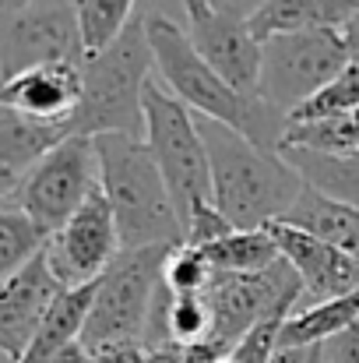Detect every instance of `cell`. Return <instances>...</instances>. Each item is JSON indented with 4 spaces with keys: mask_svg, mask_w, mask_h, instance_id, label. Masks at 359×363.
Segmentation results:
<instances>
[{
    "mask_svg": "<svg viewBox=\"0 0 359 363\" xmlns=\"http://www.w3.org/2000/svg\"><path fill=\"white\" fill-rule=\"evenodd\" d=\"M144 32L155 60L159 82L201 121H215L239 130L261 148L278 152L289 130V117L261 103L257 96L237 92L226 78H219L190 46L187 32L166 14H144Z\"/></svg>",
    "mask_w": 359,
    "mask_h": 363,
    "instance_id": "1",
    "label": "cell"
},
{
    "mask_svg": "<svg viewBox=\"0 0 359 363\" xmlns=\"http://www.w3.org/2000/svg\"><path fill=\"white\" fill-rule=\"evenodd\" d=\"M198 127L212 166V201L233 230H264L285 219L303 191V177L289 166V159L253 145L226 123L198 117Z\"/></svg>",
    "mask_w": 359,
    "mask_h": 363,
    "instance_id": "2",
    "label": "cell"
},
{
    "mask_svg": "<svg viewBox=\"0 0 359 363\" xmlns=\"http://www.w3.org/2000/svg\"><path fill=\"white\" fill-rule=\"evenodd\" d=\"M96 155H99V191L113 208L123 250L180 247L183 223L144 138L99 134Z\"/></svg>",
    "mask_w": 359,
    "mask_h": 363,
    "instance_id": "3",
    "label": "cell"
},
{
    "mask_svg": "<svg viewBox=\"0 0 359 363\" xmlns=\"http://www.w3.org/2000/svg\"><path fill=\"white\" fill-rule=\"evenodd\" d=\"M155 74L144 18H134L120 39L81 60V103L71 134H130L144 138V89Z\"/></svg>",
    "mask_w": 359,
    "mask_h": 363,
    "instance_id": "4",
    "label": "cell"
},
{
    "mask_svg": "<svg viewBox=\"0 0 359 363\" xmlns=\"http://www.w3.org/2000/svg\"><path fill=\"white\" fill-rule=\"evenodd\" d=\"M144 145L162 169V180L173 194L180 223L187 226L190 208L198 201H212L208 148H205L198 117L155 78L144 89Z\"/></svg>",
    "mask_w": 359,
    "mask_h": 363,
    "instance_id": "5",
    "label": "cell"
},
{
    "mask_svg": "<svg viewBox=\"0 0 359 363\" xmlns=\"http://www.w3.org/2000/svg\"><path fill=\"white\" fill-rule=\"evenodd\" d=\"M346 67H349V43L342 28H314V32L264 39L257 99L289 117Z\"/></svg>",
    "mask_w": 359,
    "mask_h": 363,
    "instance_id": "6",
    "label": "cell"
},
{
    "mask_svg": "<svg viewBox=\"0 0 359 363\" xmlns=\"http://www.w3.org/2000/svg\"><path fill=\"white\" fill-rule=\"evenodd\" d=\"M169 250L173 247L123 250L110 264V272L96 282L92 311L81 332L85 350H99L110 342H144L148 311L162 282V264Z\"/></svg>",
    "mask_w": 359,
    "mask_h": 363,
    "instance_id": "7",
    "label": "cell"
},
{
    "mask_svg": "<svg viewBox=\"0 0 359 363\" xmlns=\"http://www.w3.org/2000/svg\"><path fill=\"white\" fill-rule=\"evenodd\" d=\"M99 191L96 138L71 134L50 148L14 187V205L50 240L92 194Z\"/></svg>",
    "mask_w": 359,
    "mask_h": 363,
    "instance_id": "8",
    "label": "cell"
},
{
    "mask_svg": "<svg viewBox=\"0 0 359 363\" xmlns=\"http://www.w3.org/2000/svg\"><path fill=\"white\" fill-rule=\"evenodd\" d=\"M85 57L71 0H35L21 11H0V82L42 64H81Z\"/></svg>",
    "mask_w": 359,
    "mask_h": 363,
    "instance_id": "9",
    "label": "cell"
},
{
    "mask_svg": "<svg viewBox=\"0 0 359 363\" xmlns=\"http://www.w3.org/2000/svg\"><path fill=\"white\" fill-rule=\"evenodd\" d=\"M183 14L187 39L198 50V57L237 92L257 96L261 39L250 28V14L226 0H183Z\"/></svg>",
    "mask_w": 359,
    "mask_h": 363,
    "instance_id": "10",
    "label": "cell"
},
{
    "mask_svg": "<svg viewBox=\"0 0 359 363\" xmlns=\"http://www.w3.org/2000/svg\"><path fill=\"white\" fill-rule=\"evenodd\" d=\"M42 254H46V264H50V272L57 275V282L64 289L92 286L110 272V264L123 254V243H120L113 208L103 198V191H96L46 240Z\"/></svg>",
    "mask_w": 359,
    "mask_h": 363,
    "instance_id": "11",
    "label": "cell"
},
{
    "mask_svg": "<svg viewBox=\"0 0 359 363\" xmlns=\"http://www.w3.org/2000/svg\"><path fill=\"white\" fill-rule=\"evenodd\" d=\"M303 296V286L296 279V272L285 261H275L264 272H250V275H229V272H215L212 286H208V307H212V335L215 342H222L226 350H237V342L271 311L278 307L285 296Z\"/></svg>",
    "mask_w": 359,
    "mask_h": 363,
    "instance_id": "12",
    "label": "cell"
},
{
    "mask_svg": "<svg viewBox=\"0 0 359 363\" xmlns=\"http://www.w3.org/2000/svg\"><path fill=\"white\" fill-rule=\"evenodd\" d=\"M264 230L271 233L282 261L296 272L303 296L310 303H324V300H335V296H346V293L359 289V261L349 257L346 250L317 240V237H310V233H303L289 223H271Z\"/></svg>",
    "mask_w": 359,
    "mask_h": 363,
    "instance_id": "13",
    "label": "cell"
},
{
    "mask_svg": "<svg viewBox=\"0 0 359 363\" xmlns=\"http://www.w3.org/2000/svg\"><path fill=\"white\" fill-rule=\"evenodd\" d=\"M64 293L57 275L46 264V254H35L14 279L0 286V350L18 363L32 346L42 318L50 314L53 300Z\"/></svg>",
    "mask_w": 359,
    "mask_h": 363,
    "instance_id": "14",
    "label": "cell"
},
{
    "mask_svg": "<svg viewBox=\"0 0 359 363\" xmlns=\"http://www.w3.org/2000/svg\"><path fill=\"white\" fill-rule=\"evenodd\" d=\"M81 103V64H42L0 82V106L42 123H71Z\"/></svg>",
    "mask_w": 359,
    "mask_h": 363,
    "instance_id": "15",
    "label": "cell"
},
{
    "mask_svg": "<svg viewBox=\"0 0 359 363\" xmlns=\"http://www.w3.org/2000/svg\"><path fill=\"white\" fill-rule=\"evenodd\" d=\"M353 14H359L356 0H257L250 7V28L264 43L292 32L346 28Z\"/></svg>",
    "mask_w": 359,
    "mask_h": 363,
    "instance_id": "16",
    "label": "cell"
},
{
    "mask_svg": "<svg viewBox=\"0 0 359 363\" xmlns=\"http://www.w3.org/2000/svg\"><path fill=\"white\" fill-rule=\"evenodd\" d=\"M278 223H289V226L331 243V247L346 250L349 257L359 261V208L346 205V201H335V198L303 184L300 198L292 201V208Z\"/></svg>",
    "mask_w": 359,
    "mask_h": 363,
    "instance_id": "17",
    "label": "cell"
},
{
    "mask_svg": "<svg viewBox=\"0 0 359 363\" xmlns=\"http://www.w3.org/2000/svg\"><path fill=\"white\" fill-rule=\"evenodd\" d=\"M64 138H71V123H42L0 106V173L21 180Z\"/></svg>",
    "mask_w": 359,
    "mask_h": 363,
    "instance_id": "18",
    "label": "cell"
},
{
    "mask_svg": "<svg viewBox=\"0 0 359 363\" xmlns=\"http://www.w3.org/2000/svg\"><path fill=\"white\" fill-rule=\"evenodd\" d=\"M353 325H359V289L324 303H310L307 311H296L282 328V350L324 346L328 339L349 332Z\"/></svg>",
    "mask_w": 359,
    "mask_h": 363,
    "instance_id": "19",
    "label": "cell"
},
{
    "mask_svg": "<svg viewBox=\"0 0 359 363\" xmlns=\"http://www.w3.org/2000/svg\"><path fill=\"white\" fill-rule=\"evenodd\" d=\"M307 187L359 208V155H324L307 148H278Z\"/></svg>",
    "mask_w": 359,
    "mask_h": 363,
    "instance_id": "20",
    "label": "cell"
},
{
    "mask_svg": "<svg viewBox=\"0 0 359 363\" xmlns=\"http://www.w3.org/2000/svg\"><path fill=\"white\" fill-rule=\"evenodd\" d=\"M201 250L208 254L215 272H229V275L264 272L275 261H282V254H278L268 230H233L229 237H222L212 247H201Z\"/></svg>",
    "mask_w": 359,
    "mask_h": 363,
    "instance_id": "21",
    "label": "cell"
},
{
    "mask_svg": "<svg viewBox=\"0 0 359 363\" xmlns=\"http://www.w3.org/2000/svg\"><path fill=\"white\" fill-rule=\"evenodd\" d=\"M282 148H307L324 155H359V110L314 123H289Z\"/></svg>",
    "mask_w": 359,
    "mask_h": 363,
    "instance_id": "22",
    "label": "cell"
},
{
    "mask_svg": "<svg viewBox=\"0 0 359 363\" xmlns=\"http://www.w3.org/2000/svg\"><path fill=\"white\" fill-rule=\"evenodd\" d=\"M42 247H46V237L14 205V198L0 201V286L14 279L35 254H42Z\"/></svg>",
    "mask_w": 359,
    "mask_h": 363,
    "instance_id": "23",
    "label": "cell"
},
{
    "mask_svg": "<svg viewBox=\"0 0 359 363\" xmlns=\"http://www.w3.org/2000/svg\"><path fill=\"white\" fill-rule=\"evenodd\" d=\"M78 25H81V39H85V53H99L106 50L120 32L134 21V4L137 0H71Z\"/></svg>",
    "mask_w": 359,
    "mask_h": 363,
    "instance_id": "24",
    "label": "cell"
},
{
    "mask_svg": "<svg viewBox=\"0 0 359 363\" xmlns=\"http://www.w3.org/2000/svg\"><path fill=\"white\" fill-rule=\"evenodd\" d=\"M359 110V67H346L338 78H331L324 89H317L303 106H296L289 113V123H314V121H328L338 113Z\"/></svg>",
    "mask_w": 359,
    "mask_h": 363,
    "instance_id": "25",
    "label": "cell"
},
{
    "mask_svg": "<svg viewBox=\"0 0 359 363\" xmlns=\"http://www.w3.org/2000/svg\"><path fill=\"white\" fill-rule=\"evenodd\" d=\"M212 279H215V268H212L208 254L201 247H190V243L173 247L166 264H162V282L173 293H208Z\"/></svg>",
    "mask_w": 359,
    "mask_h": 363,
    "instance_id": "26",
    "label": "cell"
},
{
    "mask_svg": "<svg viewBox=\"0 0 359 363\" xmlns=\"http://www.w3.org/2000/svg\"><path fill=\"white\" fill-rule=\"evenodd\" d=\"M212 335V307L205 293H173L169 300V342L194 346Z\"/></svg>",
    "mask_w": 359,
    "mask_h": 363,
    "instance_id": "27",
    "label": "cell"
},
{
    "mask_svg": "<svg viewBox=\"0 0 359 363\" xmlns=\"http://www.w3.org/2000/svg\"><path fill=\"white\" fill-rule=\"evenodd\" d=\"M233 233V223L215 208V201H198L187 216V226H183V243L190 247H212L222 237Z\"/></svg>",
    "mask_w": 359,
    "mask_h": 363,
    "instance_id": "28",
    "label": "cell"
},
{
    "mask_svg": "<svg viewBox=\"0 0 359 363\" xmlns=\"http://www.w3.org/2000/svg\"><path fill=\"white\" fill-rule=\"evenodd\" d=\"M321 363H359V325L321 346Z\"/></svg>",
    "mask_w": 359,
    "mask_h": 363,
    "instance_id": "29",
    "label": "cell"
},
{
    "mask_svg": "<svg viewBox=\"0 0 359 363\" xmlns=\"http://www.w3.org/2000/svg\"><path fill=\"white\" fill-rule=\"evenodd\" d=\"M89 353H92V363H148L144 342H110V346H99Z\"/></svg>",
    "mask_w": 359,
    "mask_h": 363,
    "instance_id": "30",
    "label": "cell"
},
{
    "mask_svg": "<svg viewBox=\"0 0 359 363\" xmlns=\"http://www.w3.org/2000/svg\"><path fill=\"white\" fill-rule=\"evenodd\" d=\"M233 350H226L222 342L215 339H205V342H194V346H183V363H222Z\"/></svg>",
    "mask_w": 359,
    "mask_h": 363,
    "instance_id": "31",
    "label": "cell"
},
{
    "mask_svg": "<svg viewBox=\"0 0 359 363\" xmlns=\"http://www.w3.org/2000/svg\"><path fill=\"white\" fill-rule=\"evenodd\" d=\"M46 363H92V353L81 346V339L78 342H71V346H64L60 353H53Z\"/></svg>",
    "mask_w": 359,
    "mask_h": 363,
    "instance_id": "32",
    "label": "cell"
},
{
    "mask_svg": "<svg viewBox=\"0 0 359 363\" xmlns=\"http://www.w3.org/2000/svg\"><path fill=\"white\" fill-rule=\"evenodd\" d=\"M148 363H183V346H176V342L155 346V350H148Z\"/></svg>",
    "mask_w": 359,
    "mask_h": 363,
    "instance_id": "33",
    "label": "cell"
},
{
    "mask_svg": "<svg viewBox=\"0 0 359 363\" xmlns=\"http://www.w3.org/2000/svg\"><path fill=\"white\" fill-rule=\"evenodd\" d=\"M317 357V346H307V350H278L271 363H314Z\"/></svg>",
    "mask_w": 359,
    "mask_h": 363,
    "instance_id": "34",
    "label": "cell"
},
{
    "mask_svg": "<svg viewBox=\"0 0 359 363\" xmlns=\"http://www.w3.org/2000/svg\"><path fill=\"white\" fill-rule=\"evenodd\" d=\"M342 32H346V43H349V64L359 67V14H353V21Z\"/></svg>",
    "mask_w": 359,
    "mask_h": 363,
    "instance_id": "35",
    "label": "cell"
},
{
    "mask_svg": "<svg viewBox=\"0 0 359 363\" xmlns=\"http://www.w3.org/2000/svg\"><path fill=\"white\" fill-rule=\"evenodd\" d=\"M14 187H18V177H11V173H0V201L14 198Z\"/></svg>",
    "mask_w": 359,
    "mask_h": 363,
    "instance_id": "36",
    "label": "cell"
},
{
    "mask_svg": "<svg viewBox=\"0 0 359 363\" xmlns=\"http://www.w3.org/2000/svg\"><path fill=\"white\" fill-rule=\"evenodd\" d=\"M28 4H35V0H0V11H21Z\"/></svg>",
    "mask_w": 359,
    "mask_h": 363,
    "instance_id": "37",
    "label": "cell"
},
{
    "mask_svg": "<svg viewBox=\"0 0 359 363\" xmlns=\"http://www.w3.org/2000/svg\"><path fill=\"white\" fill-rule=\"evenodd\" d=\"M0 363H14V360H11V357H7V353H4V350H0Z\"/></svg>",
    "mask_w": 359,
    "mask_h": 363,
    "instance_id": "38",
    "label": "cell"
},
{
    "mask_svg": "<svg viewBox=\"0 0 359 363\" xmlns=\"http://www.w3.org/2000/svg\"><path fill=\"white\" fill-rule=\"evenodd\" d=\"M222 363H233V357H226V360H222Z\"/></svg>",
    "mask_w": 359,
    "mask_h": 363,
    "instance_id": "39",
    "label": "cell"
},
{
    "mask_svg": "<svg viewBox=\"0 0 359 363\" xmlns=\"http://www.w3.org/2000/svg\"><path fill=\"white\" fill-rule=\"evenodd\" d=\"M356 4H359V0H356Z\"/></svg>",
    "mask_w": 359,
    "mask_h": 363,
    "instance_id": "40",
    "label": "cell"
}]
</instances>
